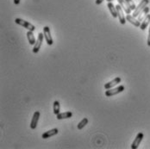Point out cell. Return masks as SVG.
Wrapping results in <instances>:
<instances>
[{"mask_svg":"<svg viewBox=\"0 0 150 149\" xmlns=\"http://www.w3.org/2000/svg\"><path fill=\"white\" fill-rule=\"evenodd\" d=\"M43 34H44V38H45L46 42L47 43V45H49V46L53 45L54 42H53L52 36H51V32H50L49 27L45 26V27L43 28Z\"/></svg>","mask_w":150,"mask_h":149,"instance_id":"cell-6","label":"cell"},{"mask_svg":"<svg viewBox=\"0 0 150 149\" xmlns=\"http://www.w3.org/2000/svg\"><path fill=\"white\" fill-rule=\"evenodd\" d=\"M103 1H105V0H96V4H100L103 3Z\"/></svg>","mask_w":150,"mask_h":149,"instance_id":"cell-22","label":"cell"},{"mask_svg":"<svg viewBox=\"0 0 150 149\" xmlns=\"http://www.w3.org/2000/svg\"><path fill=\"white\" fill-rule=\"evenodd\" d=\"M117 1H118L119 4L122 6V10L124 11V12H125L127 15H129V14L131 13V11H132V10L130 9V7L129 6V4L126 3V1H125V0H117Z\"/></svg>","mask_w":150,"mask_h":149,"instance_id":"cell-10","label":"cell"},{"mask_svg":"<svg viewBox=\"0 0 150 149\" xmlns=\"http://www.w3.org/2000/svg\"><path fill=\"white\" fill-rule=\"evenodd\" d=\"M126 20H127L128 22H129L131 24H133L135 27H140V26H141V22H140L138 19H135V16H130V14L126 16Z\"/></svg>","mask_w":150,"mask_h":149,"instance_id":"cell-12","label":"cell"},{"mask_svg":"<svg viewBox=\"0 0 150 149\" xmlns=\"http://www.w3.org/2000/svg\"><path fill=\"white\" fill-rule=\"evenodd\" d=\"M125 1H126V3L129 4V6L130 7V9H131L132 11H135V8H136V6H135L134 1H133V0H125Z\"/></svg>","mask_w":150,"mask_h":149,"instance_id":"cell-20","label":"cell"},{"mask_svg":"<svg viewBox=\"0 0 150 149\" xmlns=\"http://www.w3.org/2000/svg\"><path fill=\"white\" fill-rule=\"evenodd\" d=\"M125 89V87L123 85H118L115 88H111V89L106 90H105V96L106 97H112L115 96L117 94H119L121 92H122Z\"/></svg>","mask_w":150,"mask_h":149,"instance_id":"cell-2","label":"cell"},{"mask_svg":"<svg viewBox=\"0 0 150 149\" xmlns=\"http://www.w3.org/2000/svg\"><path fill=\"white\" fill-rule=\"evenodd\" d=\"M149 0H142L141 1V3L138 4V6L135 8V10L134 11V13H133V16H138V15L140 14V12L145 8V7H147V5L149 4Z\"/></svg>","mask_w":150,"mask_h":149,"instance_id":"cell-4","label":"cell"},{"mask_svg":"<svg viewBox=\"0 0 150 149\" xmlns=\"http://www.w3.org/2000/svg\"><path fill=\"white\" fill-rule=\"evenodd\" d=\"M107 6H108V8H109V10H110V12L111 16H112L114 18L117 17V7H116V6H115L111 2H109V3H108V4H107Z\"/></svg>","mask_w":150,"mask_h":149,"instance_id":"cell-14","label":"cell"},{"mask_svg":"<svg viewBox=\"0 0 150 149\" xmlns=\"http://www.w3.org/2000/svg\"><path fill=\"white\" fill-rule=\"evenodd\" d=\"M150 24V14H148V16L145 17V19L142 21V23H141V30H145L147 29V27Z\"/></svg>","mask_w":150,"mask_h":149,"instance_id":"cell-17","label":"cell"},{"mask_svg":"<svg viewBox=\"0 0 150 149\" xmlns=\"http://www.w3.org/2000/svg\"><path fill=\"white\" fill-rule=\"evenodd\" d=\"M14 4H16V5L19 4H20V0H14Z\"/></svg>","mask_w":150,"mask_h":149,"instance_id":"cell-23","label":"cell"},{"mask_svg":"<svg viewBox=\"0 0 150 149\" xmlns=\"http://www.w3.org/2000/svg\"><path fill=\"white\" fill-rule=\"evenodd\" d=\"M15 23L16 24H18L20 26H23V28L27 29L28 30H30V31H33L34 32L35 30V27L32 23H30L25 21V20H23L21 18H16Z\"/></svg>","mask_w":150,"mask_h":149,"instance_id":"cell-1","label":"cell"},{"mask_svg":"<svg viewBox=\"0 0 150 149\" xmlns=\"http://www.w3.org/2000/svg\"><path fill=\"white\" fill-rule=\"evenodd\" d=\"M143 137H144V134H142V133H138L137 135H136V137H135V139L134 140V141H133V143L131 144V148H138V147L140 146V144H141V142H142Z\"/></svg>","mask_w":150,"mask_h":149,"instance_id":"cell-9","label":"cell"},{"mask_svg":"<svg viewBox=\"0 0 150 149\" xmlns=\"http://www.w3.org/2000/svg\"><path fill=\"white\" fill-rule=\"evenodd\" d=\"M87 123H88V119L87 118H84L83 120H81L78 124V129L80 130V129H84L86 127V125H87Z\"/></svg>","mask_w":150,"mask_h":149,"instance_id":"cell-19","label":"cell"},{"mask_svg":"<svg viewBox=\"0 0 150 149\" xmlns=\"http://www.w3.org/2000/svg\"><path fill=\"white\" fill-rule=\"evenodd\" d=\"M58 133H59V130H58V129L55 128V129H53L51 130H48L45 133H43L42 137V139H47V138H50L52 136H54V135L58 134Z\"/></svg>","mask_w":150,"mask_h":149,"instance_id":"cell-11","label":"cell"},{"mask_svg":"<svg viewBox=\"0 0 150 149\" xmlns=\"http://www.w3.org/2000/svg\"><path fill=\"white\" fill-rule=\"evenodd\" d=\"M53 110H54V113L55 115H58L60 111V105L59 101H54V105H53Z\"/></svg>","mask_w":150,"mask_h":149,"instance_id":"cell-18","label":"cell"},{"mask_svg":"<svg viewBox=\"0 0 150 149\" xmlns=\"http://www.w3.org/2000/svg\"><path fill=\"white\" fill-rule=\"evenodd\" d=\"M117 17L119 19V22H120L121 24H125L126 23V16H124V11L122 10V6L120 4H117Z\"/></svg>","mask_w":150,"mask_h":149,"instance_id":"cell-5","label":"cell"},{"mask_svg":"<svg viewBox=\"0 0 150 149\" xmlns=\"http://www.w3.org/2000/svg\"><path fill=\"white\" fill-rule=\"evenodd\" d=\"M121 80H122V79H121L120 77H117V78H115L113 80H111V81H110V82L105 84L104 86H105V90L111 89V88H113L114 86L117 85L118 84H120L121 83Z\"/></svg>","mask_w":150,"mask_h":149,"instance_id":"cell-8","label":"cell"},{"mask_svg":"<svg viewBox=\"0 0 150 149\" xmlns=\"http://www.w3.org/2000/svg\"><path fill=\"white\" fill-rule=\"evenodd\" d=\"M73 117V113L71 111H67V112H63V113H59L58 115H56V118L58 120L62 119H68L71 118Z\"/></svg>","mask_w":150,"mask_h":149,"instance_id":"cell-13","label":"cell"},{"mask_svg":"<svg viewBox=\"0 0 150 149\" xmlns=\"http://www.w3.org/2000/svg\"><path fill=\"white\" fill-rule=\"evenodd\" d=\"M43 39H44V34L43 33H39L36 42H35V44L34 45V47H33V53L34 54H37L40 51V48H41V47L42 45Z\"/></svg>","mask_w":150,"mask_h":149,"instance_id":"cell-3","label":"cell"},{"mask_svg":"<svg viewBox=\"0 0 150 149\" xmlns=\"http://www.w3.org/2000/svg\"><path fill=\"white\" fill-rule=\"evenodd\" d=\"M27 38H28V41H29V43L31 46H34L36 42V40L35 38V35L33 34V31H30V30H28L27 32Z\"/></svg>","mask_w":150,"mask_h":149,"instance_id":"cell-16","label":"cell"},{"mask_svg":"<svg viewBox=\"0 0 150 149\" xmlns=\"http://www.w3.org/2000/svg\"><path fill=\"white\" fill-rule=\"evenodd\" d=\"M148 46L150 47V26H149V36H148Z\"/></svg>","mask_w":150,"mask_h":149,"instance_id":"cell-21","label":"cell"},{"mask_svg":"<svg viewBox=\"0 0 150 149\" xmlns=\"http://www.w3.org/2000/svg\"><path fill=\"white\" fill-rule=\"evenodd\" d=\"M106 1H108V3H109V2H111V1H113V0H106Z\"/></svg>","mask_w":150,"mask_h":149,"instance_id":"cell-24","label":"cell"},{"mask_svg":"<svg viewBox=\"0 0 150 149\" xmlns=\"http://www.w3.org/2000/svg\"><path fill=\"white\" fill-rule=\"evenodd\" d=\"M40 118V111H35L33 115V117L30 122V129H35L38 124V121Z\"/></svg>","mask_w":150,"mask_h":149,"instance_id":"cell-7","label":"cell"},{"mask_svg":"<svg viewBox=\"0 0 150 149\" xmlns=\"http://www.w3.org/2000/svg\"><path fill=\"white\" fill-rule=\"evenodd\" d=\"M149 7H145L141 12H140V14L138 15V20L140 21V22H142V21H143L144 19H145V17L148 16L149 14Z\"/></svg>","mask_w":150,"mask_h":149,"instance_id":"cell-15","label":"cell"}]
</instances>
